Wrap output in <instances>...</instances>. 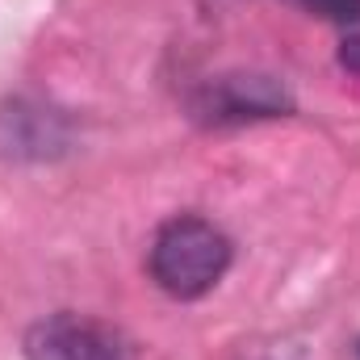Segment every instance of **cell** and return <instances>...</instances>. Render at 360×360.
<instances>
[{
	"mask_svg": "<svg viewBox=\"0 0 360 360\" xmlns=\"http://www.w3.org/2000/svg\"><path fill=\"white\" fill-rule=\"evenodd\" d=\"M147 269L168 297H180V302L205 297L231 269V239L214 222L197 214H180L160 226Z\"/></svg>",
	"mask_w": 360,
	"mask_h": 360,
	"instance_id": "6da1fadb",
	"label": "cell"
},
{
	"mask_svg": "<svg viewBox=\"0 0 360 360\" xmlns=\"http://www.w3.org/2000/svg\"><path fill=\"white\" fill-rule=\"evenodd\" d=\"M25 360H134L130 340L89 314H51L30 327Z\"/></svg>",
	"mask_w": 360,
	"mask_h": 360,
	"instance_id": "7a4b0ae2",
	"label": "cell"
},
{
	"mask_svg": "<svg viewBox=\"0 0 360 360\" xmlns=\"http://www.w3.org/2000/svg\"><path fill=\"white\" fill-rule=\"evenodd\" d=\"M197 109L210 122H252V117H281L293 109L289 92L272 76H222L201 92Z\"/></svg>",
	"mask_w": 360,
	"mask_h": 360,
	"instance_id": "3957f363",
	"label": "cell"
},
{
	"mask_svg": "<svg viewBox=\"0 0 360 360\" xmlns=\"http://www.w3.org/2000/svg\"><path fill=\"white\" fill-rule=\"evenodd\" d=\"M310 13H319L323 21L335 25H360V0H302Z\"/></svg>",
	"mask_w": 360,
	"mask_h": 360,
	"instance_id": "277c9868",
	"label": "cell"
},
{
	"mask_svg": "<svg viewBox=\"0 0 360 360\" xmlns=\"http://www.w3.org/2000/svg\"><path fill=\"white\" fill-rule=\"evenodd\" d=\"M340 63H344L348 72H360V34H348V38H344V46H340Z\"/></svg>",
	"mask_w": 360,
	"mask_h": 360,
	"instance_id": "5b68a950",
	"label": "cell"
},
{
	"mask_svg": "<svg viewBox=\"0 0 360 360\" xmlns=\"http://www.w3.org/2000/svg\"><path fill=\"white\" fill-rule=\"evenodd\" d=\"M356 360H360V344H356Z\"/></svg>",
	"mask_w": 360,
	"mask_h": 360,
	"instance_id": "8992f818",
	"label": "cell"
},
{
	"mask_svg": "<svg viewBox=\"0 0 360 360\" xmlns=\"http://www.w3.org/2000/svg\"><path fill=\"white\" fill-rule=\"evenodd\" d=\"M297 4H302V0H297Z\"/></svg>",
	"mask_w": 360,
	"mask_h": 360,
	"instance_id": "52a82bcc",
	"label": "cell"
}]
</instances>
